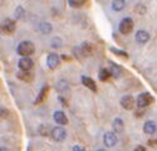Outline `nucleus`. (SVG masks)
<instances>
[{
	"instance_id": "nucleus-22",
	"label": "nucleus",
	"mask_w": 157,
	"mask_h": 151,
	"mask_svg": "<svg viewBox=\"0 0 157 151\" xmlns=\"http://www.w3.org/2000/svg\"><path fill=\"white\" fill-rule=\"evenodd\" d=\"M68 2L72 8H81L87 3V0H68Z\"/></svg>"
},
{
	"instance_id": "nucleus-24",
	"label": "nucleus",
	"mask_w": 157,
	"mask_h": 151,
	"mask_svg": "<svg viewBox=\"0 0 157 151\" xmlns=\"http://www.w3.org/2000/svg\"><path fill=\"white\" fill-rule=\"evenodd\" d=\"M111 52L114 53V54H118V56H122V57H127V53L123 52V50H118V49H116V48H111Z\"/></svg>"
},
{
	"instance_id": "nucleus-19",
	"label": "nucleus",
	"mask_w": 157,
	"mask_h": 151,
	"mask_svg": "<svg viewBox=\"0 0 157 151\" xmlns=\"http://www.w3.org/2000/svg\"><path fill=\"white\" fill-rule=\"evenodd\" d=\"M18 78L24 81V82H29L33 79V76L29 73V71H21L18 73Z\"/></svg>"
},
{
	"instance_id": "nucleus-13",
	"label": "nucleus",
	"mask_w": 157,
	"mask_h": 151,
	"mask_svg": "<svg viewBox=\"0 0 157 151\" xmlns=\"http://www.w3.org/2000/svg\"><path fill=\"white\" fill-rule=\"evenodd\" d=\"M156 130H157V126L153 121H147L145 123V126H143V131L147 135H153L156 132Z\"/></svg>"
},
{
	"instance_id": "nucleus-23",
	"label": "nucleus",
	"mask_w": 157,
	"mask_h": 151,
	"mask_svg": "<svg viewBox=\"0 0 157 151\" xmlns=\"http://www.w3.org/2000/svg\"><path fill=\"white\" fill-rule=\"evenodd\" d=\"M39 132H40L42 136H48L49 135V130H48V127H47L45 125H40V126H39Z\"/></svg>"
},
{
	"instance_id": "nucleus-16",
	"label": "nucleus",
	"mask_w": 157,
	"mask_h": 151,
	"mask_svg": "<svg viewBox=\"0 0 157 151\" xmlns=\"http://www.w3.org/2000/svg\"><path fill=\"white\" fill-rule=\"evenodd\" d=\"M124 129V123H123V120L122 118H116L113 121V130L117 132V134H120L122 132Z\"/></svg>"
},
{
	"instance_id": "nucleus-17",
	"label": "nucleus",
	"mask_w": 157,
	"mask_h": 151,
	"mask_svg": "<svg viewBox=\"0 0 157 151\" xmlns=\"http://www.w3.org/2000/svg\"><path fill=\"white\" fill-rule=\"evenodd\" d=\"M124 5H126L124 0H113V2H112V9H113L114 11H121V10H123Z\"/></svg>"
},
{
	"instance_id": "nucleus-9",
	"label": "nucleus",
	"mask_w": 157,
	"mask_h": 151,
	"mask_svg": "<svg viewBox=\"0 0 157 151\" xmlns=\"http://www.w3.org/2000/svg\"><path fill=\"white\" fill-rule=\"evenodd\" d=\"M33 60L29 58V57H23L20 60H19V68L21 71H30L33 68Z\"/></svg>"
},
{
	"instance_id": "nucleus-6",
	"label": "nucleus",
	"mask_w": 157,
	"mask_h": 151,
	"mask_svg": "<svg viewBox=\"0 0 157 151\" xmlns=\"http://www.w3.org/2000/svg\"><path fill=\"white\" fill-rule=\"evenodd\" d=\"M117 141H118V138H117L116 134L114 132H106L104 134V137H103V142L107 147H113Z\"/></svg>"
},
{
	"instance_id": "nucleus-2",
	"label": "nucleus",
	"mask_w": 157,
	"mask_h": 151,
	"mask_svg": "<svg viewBox=\"0 0 157 151\" xmlns=\"http://www.w3.org/2000/svg\"><path fill=\"white\" fill-rule=\"evenodd\" d=\"M152 102H153V97L147 92L141 93L137 97V106L141 107V108H145V107L150 106V103H152Z\"/></svg>"
},
{
	"instance_id": "nucleus-10",
	"label": "nucleus",
	"mask_w": 157,
	"mask_h": 151,
	"mask_svg": "<svg viewBox=\"0 0 157 151\" xmlns=\"http://www.w3.org/2000/svg\"><path fill=\"white\" fill-rule=\"evenodd\" d=\"M54 121L58 123V125H67L68 123V118H67V116H65V113L63 112V111H56L54 112Z\"/></svg>"
},
{
	"instance_id": "nucleus-4",
	"label": "nucleus",
	"mask_w": 157,
	"mask_h": 151,
	"mask_svg": "<svg viewBox=\"0 0 157 151\" xmlns=\"http://www.w3.org/2000/svg\"><path fill=\"white\" fill-rule=\"evenodd\" d=\"M133 29V20L131 18H124L120 23V32L122 34H129Z\"/></svg>"
},
{
	"instance_id": "nucleus-5",
	"label": "nucleus",
	"mask_w": 157,
	"mask_h": 151,
	"mask_svg": "<svg viewBox=\"0 0 157 151\" xmlns=\"http://www.w3.org/2000/svg\"><path fill=\"white\" fill-rule=\"evenodd\" d=\"M2 28H3V32L6 33V34H11V33H14L15 32V21L10 19V18H6L4 19L3 21V25H2Z\"/></svg>"
},
{
	"instance_id": "nucleus-15",
	"label": "nucleus",
	"mask_w": 157,
	"mask_h": 151,
	"mask_svg": "<svg viewBox=\"0 0 157 151\" xmlns=\"http://www.w3.org/2000/svg\"><path fill=\"white\" fill-rule=\"evenodd\" d=\"M78 49H79V53L84 57H88L90 53H92V45H90L89 43H83L81 47H78Z\"/></svg>"
},
{
	"instance_id": "nucleus-21",
	"label": "nucleus",
	"mask_w": 157,
	"mask_h": 151,
	"mask_svg": "<svg viewBox=\"0 0 157 151\" xmlns=\"http://www.w3.org/2000/svg\"><path fill=\"white\" fill-rule=\"evenodd\" d=\"M38 29L43 34H49L52 32V25L49 23H40L39 24V27H38Z\"/></svg>"
},
{
	"instance_id": "nucleus-7",
	"label": "nucleus",
	"mask_w": 157,
	"mask_h": 151,
	"mask_svg": "<svg viewBox=\"0 0 157 151\" xmlns=\"http://www.w3.org/2000/svg\"><path fill=\"white\" fill-rule=\"evenodd\" d=\"M121 106L124 110H127V111L133 110V107H135V98L132 96H123L121 98Z\"/></svg>"
},
{
	"instance_id": "nucleus-12",
	"label": "nucleus",
	"mask_w": 157,
	"mask_h": 151,
	"mask_svg": "<svg viewBox=\"0 0 157 151\" xmlns=\"http://www.w3.org/2000/svg\"><path fill=\"white\" fill-rule=\"evenodd\" d=\"M82 83H83V86H86L87 88H89L90 91L97 92V86H96V82H94L92 78L87 77V76H83V77H82Z\"/></svg>"
},
{
	"instance_id": "nucleus-1",
	"label": "nucleus",
	"mask_w": 157,
	"mask_h": 151,
	"mask_svg": "<svg viewBox=\"0 0 157 151\" xmlns=\"http://www.w3.org/2000/svg\"><path fill=\"white\" fill-rule=\"evenodd\" d=\"M18 53H19V56H21V57H29V56H32L33 53H34V50H35V48H34V44L32 43V42H21L19 45H18Z\"/></svg>"
},
{
	"instance_id": "nucleus-27",
	"label": "nucleus",
	"mask_w": 157,
	"mask_h": 151,
	"mask_svg": "<svg viewBox=\"0 0 157 151\" xmlns=\"http://www.w3.org/2000/svg\"><path fill=\"white\" fill-rule=\"evenodd\" d=\"M73 150H74V151H78V150H81V151H83L84 149H83V147H81V146H74V147H73Z\"/></svg>"
},
{
	"instance_id": "nucleus-3",
	"label": "nucleus",
	"mask_w": 157,
	"mask_h": 151,
	"mask_svg": "<svg viewBox=\"0 0 157 151\" xmlns=\"http://www.w3.org/2000/svg\"><path fill=\"white\" fill-rule=\"evenodd\" d=\"M52 137H53V140L57 141V142H62L65 140V137H67V132L63 127H60V125L54 127L52 130Z\"/></svg>"
},
{
	"instance_id": "nucleus-26",
	"label": "nucleus",
	"mask_w": 157,
	"mask_h": 151,
	"mask_svg": "<svg viewBox=\"0 0 157 151\" xmlns=\"http://www.w3.org/2000/svg\"><path fill=\"white\" fill-rule=\"evenodd\" d=\"M148 145L153 146V147H157V140H148Z\"/></svg>"
},
{
	"instance_id": "nucleus-11",
	"label": "nucleus",
	"mask_w": 157,
	"mask_h": 151,
	"mask_svg": "<svg viewBox=\"0 0 157 151\" xmlns=\"http://www.w3.org/2000/svg\"><path fill=\"white\" fill-rule=\"evenodd\" d=\"M150 39V34L146 32V30H138L136 33V42L140 43V44H145L147 43Z\"/></svg>"
},
{
	"instance_id": "nucleus-25",
	"label": "nucleus",
	"mask_w": 157,
	"mask_h": 151,
	"mask_svg": "<svg viewBox=\"0 0 157 151\" xmlns=\"http://www.w3.org/2000/svg\"><path fill=\"white\" fill-rule=\"evenodd\" d=\"M23 13H24V9L21 8V6H19V8H17V10H15V17L19 19V18H21L23 17Z\"/></svg>"
},
{
	"instance_id": "nucleus-14",
	"label": "nucleus",
	"mask_w": 157,
	"mask_h": 151,
	"mask_svg": "<svg viewBox=\"0 0 157 151\" xmlns=\"http://www.w3.org/2000/svg\"><path fill=\"white\" fill-rule=\"evenodd\" d=\"M48 93H49V86H44V87L42 88V91L39 92V95H38L36 99L34 101V103H35V105H38V103L43 102V101L45 99V97H47V95H48Z\"/></svg>"
},
{
	"instance_id": "nucleus-18",
	"label": "nucleus",
	"mask_w": 157,
	"mask_h": 151,
	"mask_svg": "<svg viewBox=\"0 0 157 151\" xmlns=\"http://www.w3.org/2000/svg\"><path fill=\"white\" fill-rule=\"evenodd\" d=\"M109 72H111V76H112V77H114V78H118L120 76H121V73H122L121 68L117 66V64H114V63H111Z\"/></svg>"
},
{
	"instance_id": "nucleus-20",
	"label": "nucleus",
	"mask_w": 157,
	"mask_h": 151,
	"mask_svg": "<svg viewBox=\"0 0 157 151\" xmlns=\"http://www.w3.org/2000/svg\"><path fill=\"white\" fill-rule=\"evenodd\" d=\"M109 76H111V72H109L108 69H106V68H102V69H99V72H98V77H99V79H101L102 82H106V81L109 78Z\"/></svg>"
},
{
	"instance_id": "nucleus-28",
	"label": "nucleus",
	"mask_w": 157,
	"mask_h": 151,
	"mask_svg": "<svg viewBox=\"0 0 157 151\" xmlns=\"http://www.w3.org/2000/svg\"><path fill=\"white\" fill-rule=\"evenodd\" d=\"M146 149L145 147H142V146H138V147H136V151H145Z\"/></svg>"
},
{
	"instance_id": "nucleus-8",
	"label": "nucleus",
	"mask_w": 157,
	"mask_h": 151,
	"mask_svg": "<svg viewBox=\"0 0 157 151\" xmlns=\"http://www.w3.org/2000/svg\"><path fill=\"white\" fill-rule=\"evenodd\" d=\"M59 64V57L54 53H50L48 54L47 57V66L50 68V69H56Z\"/></svg>"
}]
</instances>
